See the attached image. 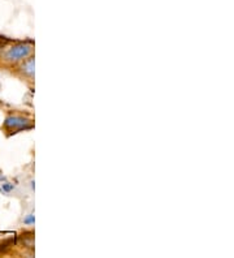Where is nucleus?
<instances>
[{
  "mask_svg": "<svg viewBox=\"0 0 234 258\" xmlns=\"http://www.w3.org/2000/svg\"><path fill=\"white\" fill-rule=\"evenodd\" d=\"M34 126V124L31 123V120L26 119V117L22 116H8L4 120L3 128L8 135H13V133H17L20 131H25V129H31Z\"/></svg>",
  "mask_w": 234,
  "mask_h": 258,
  "instance_id": "nucleus-1",
  "label": "nucleus"
},
{
  "mask_svg": "<svg viewBox=\"0 0 234 258\" xmlns=\"http://www.w3.org/2000/svg\"><path fill=\"white\" fill-rule=\"evenodd\" d=\"M33 48L34 46L31 43H17L6 51L4 59L7 61H19V60L28 57L33 52Z\"/></svg>",
  "mask_w": 234,
  "mask_h": 258,
  "instance_id": "nucleus-2",
  "label": "nucleus"
},
{
  "mask_svg": "<svg viewBox=\"0 0 234 258\" xmlns=\"http://www.w3.org/2000/svg\"><path fill=\"white\" fill-rule=\"evenodd\" d=\"M22 71H24L28 76H34V59H33V57L28 59L25 63H24Z\"/></svg>",
  "mask_w": 234,
  "mask_h": 258,
  "instance_id": "nucleus-3",
  "label": "nucleus"
},
{
  "mask_svg": "<svg viewBox=\"0 0 234 258\" xmlns=\"http://www.w3.org/2000/svg\"><path fill=\"white\" fill-rule=\"evenodd\" d=\"M25 223L30 224V226L31 224H34V215H29V217L25 219Z\"/></svg>",
  "mask_w": 234,
  "mask_h": 258,
  "instance_id": "nucleus-4",
  "label": "nucleus"
},
{
  "mask_svg": "<svg viewBox=\"0 0 234 258\" xmlns=\"http://www.w3.org/2000/svg\"><path fill=\"white\" fill-rule=\"evenodd\" d=\"M13 186L12 185H8V184H6V185L2 188V190H4V192H10V190H12Z\"/></svg>",
  "mask_w": 234,
  "mask_h": 258,
  "instance_id": "nucleus-5",
  "label": "nucleus"
}]
</instances>
